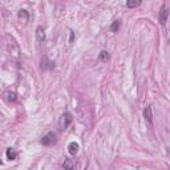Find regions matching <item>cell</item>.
Instances as JSON below:
<instances>
[{
	"mask_svg": "<svg viewBox=\"0 0 170 170\" xmlns=\"http://www.w3.org/2000/svg\"><path fill=\"white\" fill-rule=\"evenodd\" d=\"M141 4L140 0H128L126 2V7L128 8H134V7H138Z\"/></svg>",
	"mask_w": 170,
	"mask_h": 170,
	"instance_id": "10",
	"label": "cell"
},
{
	"mask_svg": "<svg viewBox=\"0 0 170 170\" xmlns=\"http://www.w3.org/2000/svg\"><path fill=\"white\" fill-rule=\"evenodd\" d=\"M68 151H69V154H72V155L77 154V151H79V144H77V142H74V141L69 142V145H68Z\"/></svg>",
	"mask_w": 170,
	"mask_h": 170,
	"instance_id": "5",
	"label": "cell"
},
{
	"mask_svg": "<svg viewBox=\"0 0 170 170\" xmlns=\"http://www.w3.org/2000/svg\"><path fill=\"white\" fill-rule=\"evenodd\" d=\"M144 117L146 121L151 122L153 121V112H151V106H146V108L144 109Z\"/></svg>",
	"mask_w": 170,
	"mask_h": 170,
	"instance_id": "6",
	"label": "cell"
},
{
	"mask_svg": "<svg viewBox=\"0 0 170 170\" xmlns=\"http://www.w3.org/2000/svg\"><path fill=\"white\" fill-rule=\"evenodd\" d=\"M168 17H169V8L166 4H164L162 7L159 8V12H158V21L161 25H165V23L168 21Z\"/></svg>",
	"mask_w": 170,
	"mask_h": 170,
	"instance_id": "2",
	"label": "cell"
},
{
	"mask_svg": "<svg viewBox=\"0 0 170 170\" xmlns=\"http://www.w3.org/2000/svg\"><path fill=\"white\" fill-rule=\"evenodd\" d=\"M19 17H20V19H23L24 21H28V19H29L28 12H27L25 10H20L19 11Z\"/></svg>",
	"mask_w": 170,
	"mask_h": 170,
	"instance_id": "13",
	"label": "cell"
},
{
	"mask_svg": "<svg viewBox=\"0 0 170 170\" xmlns=\"http://www.w3.org/2000/svg\"><path fill=\"white\" fill-rule=\"evenodd\" d=\"M8 101H16V93L8 92Z\"/></svg>",
	"mask_w": 170,
	"mask_h": 170,
	"instance_id": "14",
	"label": "cell"
},
{
	"mask_svg": "<svg viewBox=\"0 0 170 170\" xmlns=\"http://www.w3.org/2000/svg\"><path fill=\"white\" fill-rule=\"evenodd\" d=\"M56 134L53 133V132H49V133H47L45 136H44L43 138H41V144L44 145V146H52L53 144H56Z\"/></svg>",
	"mask_w": 170,
	"mask_h": 170,
	"instance_id": "3",
	"label": "cell"
},
{
	"mask_svg": "<svg viewBox=\"0 0 170 170\" xmlns=\"http://www.w3.org/2000/svg\"><path fill=\"white\" fill-rule=\"evenodd\" d=\"M6 155H7V158L10 161H13V159H16V157H17V151L15 149H12V147H10V149H7Z\"/></svg>",
	"mask_w": 170,
	"mask_h": 170,
	"instance_id": "8",
	"label": "cell"
},
{
	"mask_svg": "<svg viewBox=\"0 0 170 170\" xmlns=\"http://www.w3.org/2000/svg\"><path fill=\"white\" fill-rule=\"evenodd\" d=\"M98 60H100V61H106V60H109V53L106 52V51H101L100 55H98Z\"/></svg>",
	"mask_w": 170,
	"mask_h": 170,
	"instance_id": "11",
	"label": "cell"
},
{
	"mask_svg": "<svg viewBox=\"0 0 170 170\" xmlns=\"http://www.w3.org/2000/svg\"><path fill=\"white\" fill-rule=\"evenodd\" d=\"M72 121H73L72 114H70L69 112H65V113L61 114V117L59 120V128L60 129H66L70 124H72Z\"/></svg>",
	"mask_w": 170,
	"mask_h": 170,
	"instance_id": "1",
	"label": "cell"
},
{
	"mask_svg": "<svg viewBox=\"0 0 170 170\" xmlns=\"http://www.w3.org/2000/svg\"><path fill=\"white\" fill-rule=\"evenodd\" d=\"M36 39L39 43H41L44 39H45V32H44V28L43 27H37L36 28Z\"/></svg>",
	"mask_w": 170,
	"mask_h": 170,
	"instance_id": "7",
	"label": "cell"
},
{
	"mask_svg": "<svg viewBox=\"0 0 170 170\" xmlns=\"http://www.w3.org/2000/svg\"><path fill=\"white\" fill-rule=\"evenodd\" d=\"M62 166H64L65 170H74V165L72 162V159H65L64 164H62Z\"/></svg>",
	"mask_w": 170,
	"mask_h": 170,
	"instance_id": "9",
	"label": "cell"
},
{
	"mask_svg": "<svg viewBox=\"0 0 170 170\" xmlns=\"http://www.w3.org/2000/svg\"><path fill=\"white\" fill-rule=\"evenodd\" d=\"M53 68H55V62L48 60L47 57H44V59L41 60V69L47 70V69H53Z\"/></svg>",
	"mask_w": 170,
	"mask_h": 170,
	"instance_id": "4",
	"label": "cell"
},
{
	"mask_svg": "<svg viewBox=\"0 0 170 170\" xmlns=\"http://www.w3.org/2000/svg\"><path fill=\"white\" fill-rule=\"evenodd\" d=\"M120 23H121L120 20H114L113 23H112V25H110V31H112V32H117L118 28H120Z\"/></svg>",
	"mask_w": 170,
	"mask_h": 170,
	"instance_id": "12",
	"label": "cell"
}]
</instances>
